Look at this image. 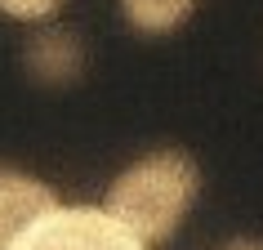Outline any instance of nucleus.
I'll use <instances>...</instances> for the list:
<instances>
[{
    "instance_id": "0eeeda50",
    "label": "nucleus",
    "mask_w": 263,
    "mask_h": 250,
    "mask_svg": "<svg viewBox=\"0 0 263 250\" xmlns=\"http://www.w3.org/2000/svg\"><path fill=\"white\" fill-rule=\"evenodd\" d=\"M219 250H263V237H250V233H241V237H228Z\"/></svg>"
},
{
    "instance_id": "f257e3e1",
    "label": "nucleus",
    "mask_w": 263,
    "mask_h": 250,
    "mask_svg": "<svg viewBox=\"0 0 263 250\" xmlns=\"http://www.w3.org/2000/svg\"><path fill=\"white\" fill-rule=\"evenodd\" d=\"M201 183L205 174L196 166V156L179 143H161L111 174L103 192V210L143 246H165L196 210Z\"/></svg>"
},
{
    "instance_id": "7ed1b4c3",
    "label": "nucleus",
    "mask_w": 263,
    "mask_h": 250,
    "mask_svg": "<svg viewBox=\"0 0 263 250\" xmlns=\"http://www.w3.org/2000/svg\"><path fill=\"white\" fill-rule=\"evenodd\" d=\"M18 67L41 90H76L89 76V45L67 23H41L18 49Z\"/></svg>"
},
{
    "instance_id": "39448f33",
    "label": "nucleus",
    "mask_w": 263,
    "mask_h": 250,
    "mask_svg": "<svg viewBox=\"0 0 263 250\" xmlns=\"http://www.w3.org/2000/svg\"><path fill=\"white\" fill-rule=\"evenodd\" d=\"M121 23L143 41H161L174 36L192 23V14L201 9V0H116Z\"/></svg>"
},
{
    "instance_id": "20e7f679",
    "label": "nucleus",
    "mask_w": 263,
    "mask_h": 250,
    "mask_svg": "<svg viewBox=\"0 0 263 250\" xmlns=\"http://www.w3.org/2000/svg\"><path fill=\"white\" fill-rule=\"evenodd\" d=\"M58 206H63V197L49 179L31 174L18 161H0V250H9Z\"/></svg>"
},
{
    "instance_id": "423d86ee",
    "label": "nucleus",
    "mask_w": 263,
    "mask_h": 250,
    "mask_svg": "<svg viewBox=\"0 0 263 250\" xmlns=\"http://www.w3.org/2000/svg\"><path fill=\"white\" fill-rule=\"evenodd\" d=\"M63 5L67 0H0V14L23 23V27H41V23H54Z\"/></svg>"
},
{
    "instance_id": "f03ea898",
    "label": "nucleus",
    "mask_w": 263,
    "mask_h": 250,
    "mask_svg": "<svg viewBox=\"0 0 263 250\" xmlns=\"http://www.w3.org/2000/svg\"><path fill=\"white\" fill-rule=\"evenodd\" d=\"M9 250H152V246H143L134 233H125L103 206H67L63 201Z\"/></svg>"
}]
</instances>
